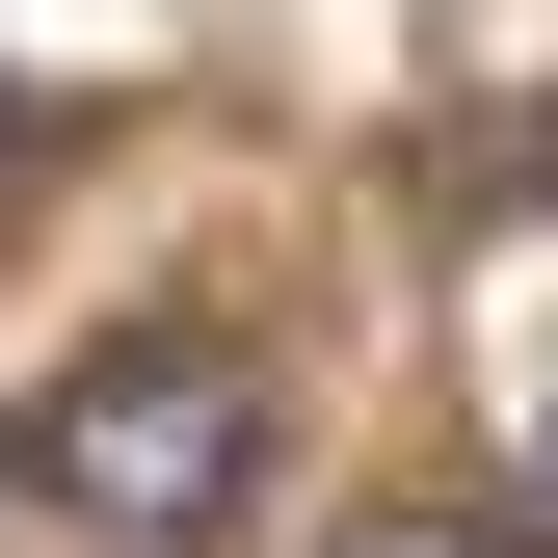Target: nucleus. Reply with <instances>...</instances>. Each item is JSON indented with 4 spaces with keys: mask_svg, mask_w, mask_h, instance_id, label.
<instances>
[{
    "mask_svg": "<svg viewBox=\"0 0 558 558\" xmlns=\"http://www.w3.org/2000/svg\"><path fill=\"white\" fill-rule=\"evenodd\" d=\"M27 506H53V532H107V558H214V532L266 506V373H240L214 319L81 345V373L27 399Z\"/></svg>",
    "mask_w": 558,
    "mask_h": 558,
    "instance_id": "f257e3e1",
    "label": "nucleus"
},
{
    "mask_svg": "<svg viewBox=\"0 0 558 558\" xmlns=\"http://www.w3.org/2000/svg\"><path fill=\"white\" fill-rule=\"evenodd\" d=\"M345 558H532V532H506V506H373Z\"/></svg>",
    "mask_w": 558,
    "mask_h": 558,
    "instance_id": "f03ea898",
    "label": "nucleus"
}]
</instances>
